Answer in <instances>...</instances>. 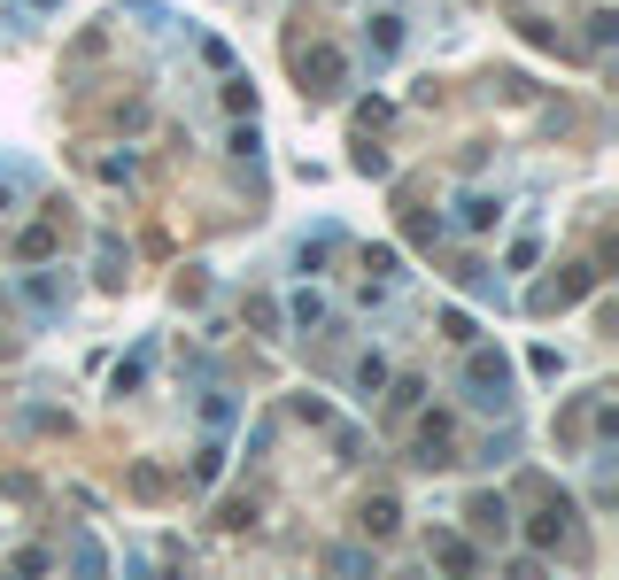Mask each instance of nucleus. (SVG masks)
<instances>
[{"label": "nucleus", "mask_w": 619, "mask_h": 580, "mask_svg": "<svg viewBox=\"0 0 619 580\" xmlns=\"http://www.w3.org/2000/svg\"><path fill=\"white\" fill-rule=\"evenodd\" d=\"M472 526H480V534H503V495H480V503H472Z\"/></svg>", "instance_id": "nucleus-2"}, {"label": "nucleus", "mask_w": 619, "mask_h": 580, "mask_svg": "<svg viewBox=\"0 0 619 580\" xmlns=\"http://www.w3.org/2000/svg\"><path fill=\"white\" fill-rule=\"evenodd\" d=\"M333 573H341V580H364V550H333Z\"/></svg>", "instance_id": "nucleus-3"}, {"label": "nucleus", "mask_w": 619, "mask_h": 580, "mask_svg": "<svg viewBox=\"0 0 619 580\" xmlns=\"http://www.w3.org/2000/svg\"><path fill=\"white\" fill-rule=\"evenodd\" d=\"M465 379H472V403H480V410H503V387H511V372H503V356H488V348H472Z\"/></svg>", "instance_id": "nucleus-1"}]
</instances>
